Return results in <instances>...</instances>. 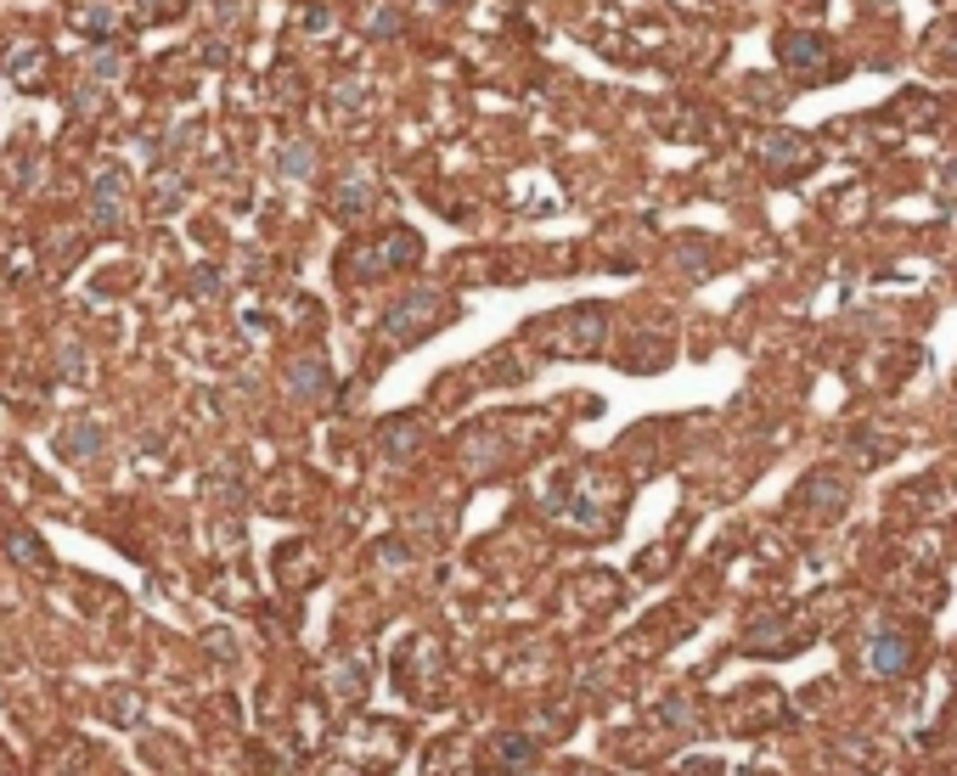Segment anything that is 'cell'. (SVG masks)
<instances>
[{
    "mask_svg": "<svg viewBox=\"0 0 957 776\" xmlns=\"http://www.w3.org/2000/svg\"><path fill=\"white\" fill-rule=\"evenodd\" d=\"M282 169L287 175H305L310 169V147H299V141H294V147H282Z\"/></svg>",
    "mask_w": 957,
    "mask_h": 776,
    "instance_id": "7c38bea8",
    "label": "cell"
},
{
    "mask_svg": "<svg viewBox=\"0 0 957 776\" xmlns=\"http://www.w3.org/2000/svg\"><path fill=\"white\" fill-rule=\"evenodd\" d=\"M90 74H102V79H119V74H124V57L113 52V45H102V52H90Z\"/></svg>",
    "mask_w": 957,
    "mask_h": 776,
    "instance_id": "9c48e42d",
    "label": "cell"
},
{
    "mask_svg": "<svg viewBox=\"0 0 957 776\" xmlns=\"http://www.w3.org/2000/svg\"><path fill=\"white\" fill-rule=\"evenodd\" d=\"M435 310H440V293H428V287H422L417 299H406L389 321H383V332H389V337H422V326L435 321Z\"/></svg>",
    "mask_w": 957,
    "mask_h": 776,
    "instance_id": "277c9868",
    "label": "cell"
},
{
    "mask_svg": "<svg viewBox=\"0 0 957 776\" xmlns=\"http://www.w3.org/2000/svg\"><path fill=\"white\" fill-rule=\"evenodd\" d=\"M124 169H102L96 175V186H90V220L102 225V231H113L119 220H124Z\"/></svg>",
    "mask_w": 957,
    "mask_h": 776,
    "instance_id": "3957f363",
    "label": "cell"
},
{
    "mask_svg": "<svg viewBox=\"0 0 957 776\" xmlns=\"http://www.w3.org/2000/svg\"><path fill=\"white\" fill-rule=\"evenodd\" d=\"M868 658H873V669H884V675H895V669H901L906 658H913V653H906V642H901V636H879Z\"/></svg>",
    "mask_w": 957,
    "mask_h": 776,
    "instance_id": "52a82bcc",
    "label": "cell"
},
{
    "mask_svg": "<svg viewBox=\"0 0 957 776\" xmlns=\"http://www.w3.org/2000/svg\"><path fill=\"white\" fill-rule=\"evenodd\" d=\"M113 18H119L113 7H85L74 23H79V29H90V34H113Z\"/></svg>",
    "mask_w": 957,
    "mask_h": 776,
    "instance_id": "ba28073f",
    "label": "cell"
},
{
    "mask_svg": "<svg viewBox=\"0 0 957 776\" xmlns=\"http://www.w3.org/2000/svg\"><path fill=\"white\" fill-rule=\"evenodd\" d=\"M766 164H772L778 175L811 169V141H800V135H766Z\"/></svg>",
    "mask_w": 957,
    "mask_h": 776,
    "instance_id": "5b68a950",
    "label": "cell"
},
{
    "mask_svg": "<svg viewBox=\"0 0 957 776\" xmlns=\"http://www.w3.org/2000/svg\"><path fill=\"white\" fill-rule=\"evenodd\" d=\"M63 445H68V451H90V445H96V428H79V433H68Z\"/></svg>",
    "mask_w": 957,
    "mask_h": 776,
    "instance_id": "5bb4252c",
    "label": "cell"
},
{
    "mask_svg": "<svg viewBox=\"0 0 957 776\" xmlns=\"http://www.w3.org/2000/svg\"><path fill=\"white\" fill-rule=\"evenodd\" d=\"M597 337H603V310H569L552 321V332H541V344L552 355H586L597 350Z\"/></svg>",
    "mask_w": 957,
    "mask_h": 776,
    "instance_id": "6da1fadb",
    "label": "cell"
},
{
    "mask_svg": "<svg viewBox=\"0 0 957 776\" xmlns=\"http://www.w3.org/2000/svg\"><path fill=\"white\" fill-rule=\"evenodd\" d=\"M366 29H372V34H395V29H400V12H395V7H383V12H372Z\"/></svg>",
    "mask_w": 957,
    "mask_h": 776,
    "instance_id": "4fadbf2b",
    "label": "cell"
},
{
    "mask_svg": "<svg viewBox=\"0 0 957 776\" xmlns=\"http://www.w3.org/2000/svg\"><path fill=\"white\" fill-rule=\"evenodd\" d=\"M778 57H783L789 68H800L805 79H823V74H828L823 63H828L834 52H828L823 34H783V40H778Z\"/></svg>",
    "mask_w": 957,
    "mask_h": 776,
    "instance_id": "7a4b0ae2",
    "label": "cell"
},
{
    "mask_svg": "<svg viewBox=\"0 0 957 776\" xmlns=\"http://www.w3.org/2000/svg\"><path fill=\"white\" fill-rule=\"evenodd\" d=\"M34 63H40V52H18L12 79H18V85H40V68H34Z\"/></svg>",
    "mask_w": 957,
    "mask_h": 776,
    "instance_id": "30bf717a",
    "label": "cell"
},
{
    "mask_svg": "<svg viewBox=\"0 0 957 776\" xmlns=\"http://www.w3.org/2000/svg\"><path fill=\"white\" fill-rule=\"evenodd\" d=\"M175 191H180V180H175V175H158V186H153V209H158V214L175 209Z\"/></svg>",
    "mask_w": 957,
    "mask_h": 776,
    "instance_id": "8fae6325",
    "label": "cell"
},
{
    "mask_svg": "<svg viewBox=\"0 0 957 776\" xmlns=\"http://www.w3.org/2000/svg\"><path fill=\"white\" fill-rule=\"evenodd\" d=\"M794 501H800V507H811V501H817V507H839V501H845V484L828 478V473H817L811 484H800V496H794Z\"/></svg>",
    "mask_w": 957,
    "mask_h": 776,
    "instance_id": "8992f818",
    "label": "cell"
}]
</instances>
